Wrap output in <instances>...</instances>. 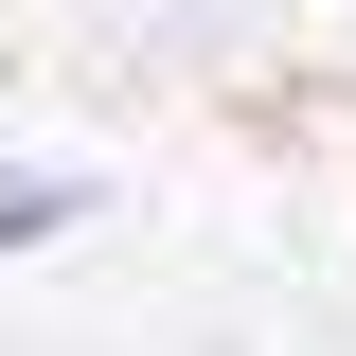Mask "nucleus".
<instances>
[{
	"label": "nucleus",
	"instance_id": "obj_1",
	"mask_svg": "<svg viewBox=\"0 0 356 356\" xmlns=\"http://www.w3.org/2000/svg\"><path fill=\"white\" fill-rule=\"evenodd\" d=\"M89 214H107L89 161H0V267H18V250H72Z\"/></svg>",
	"mask_w": 356,
	"mask_h": 356
}]
</instances>
